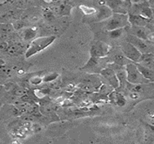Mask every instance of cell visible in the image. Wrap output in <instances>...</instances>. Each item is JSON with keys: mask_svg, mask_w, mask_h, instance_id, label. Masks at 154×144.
Here are the masks:
<instances>
[{"mask_svg": "<svg viewBox=\"0 0 154 144\" xmlns=\"http://www.w3.org/2000/svg\"><path fill=\"white\" fill-rule=\"evenodd\" d=\"M139 64L143 66L146 68L153 69L154 70V55L150 53L143 54Z\"/></svg>", "mask_w": 154, "mask_h": 144, "instance_id": "cell-11", "label": "cell"}, {"mask_svg": "<svg viewBox=\"0 0 154 144\" xmlns=\"http://www.w3.org/2000/svg\"><path fill=\"white\" fill-rule=\"evenodd\" d=\"M111 51V46L102 41H98L91 46L90 54L91 57L106 58Z\"/></svg>", "mask_w": 154, "mask_h": 144, "instance_id": "cell-6", "label": "cell"}, {"mask_svg": "<svg viewBox=\"0 0 154 144\" xmlns=\"http://www.w3.org/2000/svg\"><path fill=\"white\" fill-rule=\"evenodd\" d=\"M137 69H139L141 74L144 76V78L146 80H148L150 83L153 82L154 83V70L153 69H151L146 68V67L143 66L139 64V63H136Z\"/></svg>", "mask_w": 154, "mask_h": 144, "instance_id": "cell-12", "label": "cell"}, {"mask_svg": "<svg viewBox=\"0 0 154 144\" xmlns=\"http://www.w3.org/2000/svg\"><path fill=\"white\" fill-rule=\"evenodd\" d=\"M110 98L111 100H112L113 103L120 107L125 106L126 104V102H127L126 101V99L125 98V97L123 96V94H122L119 92L112 93L110 95Z\"/></svg>", "mask_w": 154, "mask_h": 144, "instance_id": "cell-13", "label": "cell"}, {"mask_svg": "<svg viewBox=\"0 0 154 144\" xmlns=\"http://www.w3.org/2000/svg\"><path fill=\"white\" fill-rule=\"evenodd\" d=\"M150 126V128L152 130H153V132L154 133V125H149Z\"/></svg>", "mask_w": 154, "mask_h": 144, "instance_id": "cell-18", "label": "cell"}, {"mask_svg": "<svg viewBox=\"0 0 154 144\" xmlns=\"http://www.w3.org/2000/svg\"><path fill=\"white\" fill-rule=\"evenodd\" d=\"M129 23L128 14L113 13L112 17L108 20L106 28L109 31H112L125 28Z\"/></svg>", "mask_w": 154, "mask_h": 144, "instance_id": "cell-3", "label": "cell"}, {"mask_svg": "<svg viewBox=\"0 0 154 144\" xmlns=\"http://www.w3.org/2000/svg\"><path fill=\"white\" fill-rule=\"evenodd\" d=\"M122 51L123 55L128 60L135 63H138L140 61L143 54L136 47L129 42L124 43L122 45Z\"/></svg>", "mask_w": 154, "mask_h": 144, "instance_id": "cell-5", "label": "cell"}, {"mask_svg": "<svg viewBox=\"0 0 154 144\" xmlns=\"http://www.w3.org/2000/svg\"><path fill=\"white\" fill-rule=\"evenodd\" d=\"M56 77H54V75L53 74H51V75H48V76H46V77L44 78V81H53V79H56Z\"/></svg>", "mask_w": 154, "mask_h": 144, "instance_id": "cell-17", "label": "cell"}, {"mask_svg": "<svg viewBox=\"0 0 154 144\" xmlns=\"http://www.w3.org/2000/svg\"><path fill=\"white\" fill-rule=\"evenodd\" d=\"M102 76H104L109 84L114 88H119L120 87V81L117 78V74L113 69L111 68H105L102 70L100 73Z\"/></svg>", "mask_w": 154, "mask_h": 144, "instance_id": "cell-7", "label": "cell"}, {"mask_svg": "<svg viewBox=\"0 0 154 144\" xmlns=\"http://www.w3.org/2000/svg\"><path fill=\"white\" fill-rule=\"evenodd\" d=\"M123 29H117V30H112L109 31V36L112 38H118L119 37H120L122 35V32H123Z\"/></svg>", "mask_w": 154, "mask_h": 144, "instance_id": "cell-14", "label": "cell"}, {"mask_svg": "<svg viewBox=\"0 0 154 144\" xmlns=\"http://www.w3.org/2000/svg\"><path fill=\"white\" fill-rule=\"evenodd\" d=\"M107 6L112 10L113 13L128 14V10L130 6L128 5L127 2L110 1L107 2Z\"/></svg>", "mask_w": 154, "mask_h": 144, "instance_id": "cell-8", "label": "cell"}, {"mask_svg": "<svg viewBox=\"0 0 154 144\" xmlns=\"http://www.w3.org/2000/svg\"><path fill=\"white\" fill-rule=\"evenodd\" d=\"M129 22L133 25L134 27H140L143 28L146 26L148 23V20L146 19L142 16L137 15V14H134L130 13L129 14Z\"/></svg>", "mask_w": 154, "mask_h": 144, "instance_id": "cell-10", "label": "cell"}, {"mask_svg": "<svg viewBox=\"0 0 154 144\" xmlns=\"http://www.w3.org/2000/svg\"><path fill=\"white\" fill-rule=\"evenodd\" d=\"M80 9L83 11V12L86 14H94L96 12V10L94 8H91V7H89L87 6H84V5H81Z\"/></svg>", "mask_w": 154, "mask_h": 144, "instance_id": "cell-15", "label": "cell"}, {"mask_svg": "<svg viewBox=\"0 0 154 144\" xmlns=\"http://www.w3.org/2000/svg\"><path fill=\"white\" fill-rule=\"evenodd\" d=\"M107 62L108 61L106 58H96L91 56L89 61L82 69L89 73H101L102 70L106 68L105 66Z\"/></svg>", "mask_w": 154, "mask_h": 144, "instance_id": "cell-4", "label": "cell"}, {"mask_svg": "<svg viewBox=\"0 0 154 144\" xmlns=\"http://www.w3.org/2000/svg\"><path fill=\"white\" fill-rule=\"evenodd\" d=\"M56 40V36H43L35 38L30 43L25 53V58H28L31 56L38 54L44 49H45L49 45L52 44Z\"/></svg>", "mask_w": 154, "mask_h": 144, "instance_id": "cell-1", "label": "cell"}, {"mask_svg": "<svg viewBox=\"0 0 154 144\" xmlns=\"http://www.w3.org/2000/svg\"><path fill=\"white\" fill-rule=\"evenodd\" d=\"M128 42H129L131 44H133L134 46L136 47L142 54L143 53V54H147L148 53V45L146 43H145L143 40L140 39V38H137L136 36L135 35H131L130 36L129 38H128Z\"/></svg>", "mask_w": 154, "mask_h": 144, "instance_id": "cell-9", "label": "cell"}, {"mask_svg": "<svg viewBox=\"0 0 154 144\" xmlns=\"http://www.w3.org/2000/svg\"><path fill=\"white\" fill-rule=\"evenodd\" d=\"M31 83L33 84H38L42 81V79L38 77H33L30 79Z\"/></svg>", "mask_w": 154, "mask_h": 144, "instance_id": "cell-16", "label": "cell"}, {"mask_svg": "<svg viewBox=\"0 0 154 144\" xmlns=\"http://www.w3.org/2000/svg\"><path fill=\"white\" fill-rule=\"evenodd\" d=\"M126 74H127V81L131 84H146L150 82L146 80L137 69L136 63H130L125 66Z\"/></svg>", "mask_w": 154, "mask_h": 144, "instance_id": "cell-2", "label": "cell"}]
</instances>
